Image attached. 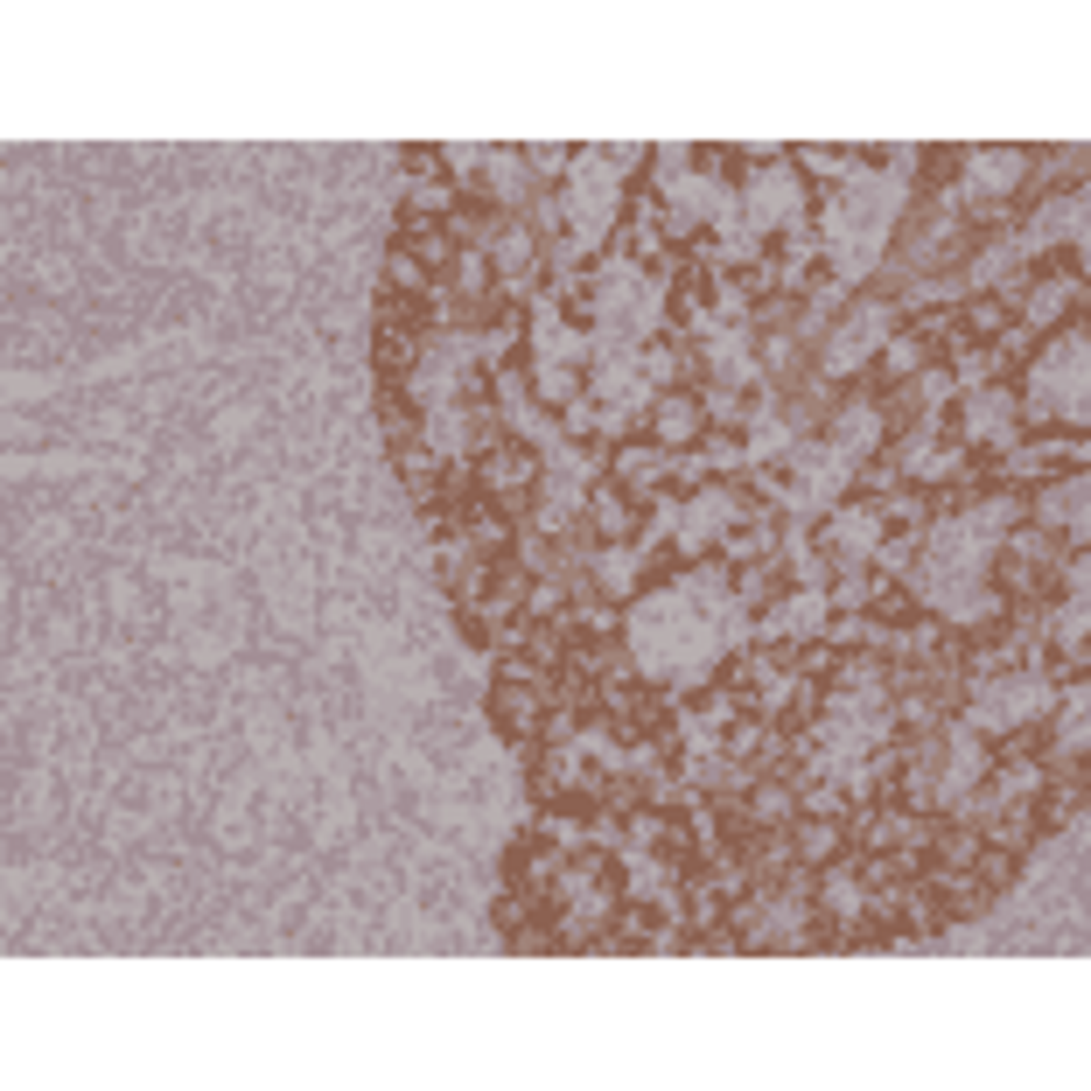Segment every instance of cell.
<instances>
[{
    "mask_svg": "<svg viewBox=\"0 0 1091 1091\" xmlns=\"http://www.w3.org/2000/svg\"><path fill=\"white\" fill-rule=\"evenodd\" d=\"M791 218H798L791 168H762V176L749 182V224H756V232H770V224H791Z\"/></svg>",
    "mask_w": 1091,
    "mask_h": 1091,
    "instance_id": "6da1fadb",
    "label": "cell"
},
{
    "mask_svg": "<svg viewBox=\"0 0 1091 1091\" xmlns=\"http://www.w3.org/2000/svg\"><path fill=\"white\" fill-rule=\"evenodd\" d=\"M693 434H700V399L665 392L658 407H650V442L658 448H679V442H693Z\"/></svg>",
    "mask_w": 1091,
    "mask_h": 1091,
    "instance_id": "7a4b0ae2",
    "label": "cell"
},
{
    "mask_svg": "<svg viewBox=\"0 0 1091 1091\" xmlns=\"http://www.w3.org/2000/svg\"><path fill=\"white\" fill-rule=\"evenodd\" d=\"M721 553H735V560H777V525L770 519H742L721 532Z\"/></svg>",
    "mask_w": 1091,
    "mask_h": 1091,
    "instance_id": "3957f363",
    "label": "cell"
},
{
    "mask_svg": "<svg viewBox=\"0 0 1091 1091\" xmlns=\"http://www.w3.org/2000/svg\"><path fill=\"white\" fill-rule=\"evenodd\" d=\"M490 706H497V727H504V735H525V727L539 721V700H532L519 679H504V686H497Z\"/></svg>",
    "mask_w": 1091,
    "mask_h": 1091,
    "instance_id": "277c9868",
    "label": "cell"
},
{
    "mask_svg": "<svg viewBox=\"0 0 1091 1091\" xmlns=\"http://www.w3.org/2000/svg\"><path fill=\"white\" fill-rule=\"evenodd\" d=\"M1022 168L1028 162L1014 155V147H987V155H972V189H980V197H987V189H1007Z\"/></svg>",
    "mask_w": 1091,
    "mask_h": 1091,
    "instance_id": "5b68a950",
    "label": "cell"
},
{
    "mask_svg": "<svg viewBox=\"0 0 1091 1091\" xmlns=\"http://www.w3.org/2000/svg\"><path fill=\"white\" fill-rule=\"evenodd\" d=\"M791 854L805 860V868H819V860H833V854H839V826H819V819H798V833H791Z\"/></svg>",
    "mask_w": 1091,
    "mask_h": 1091,
    "instance_id": "8992f818",
    "label": "cell"
},
{
    "mask_svg": "<svg viewBox=\"0 0 1091 1091\" xmlns=\"http://www.w3.org/2000/svg\"><path fill=\"white\" fill-rule=\"evenodd\" d=\"M966 330H972V336H1001V330H1007V301H1001V294L966 301Z\"/></svg>",
    "mask_w": 1091,
    "mask_h": 1091,
    "instance_id": "52a82bcc",
    "label": "cell"
},
{
    "mask_svg": "<svg viewBox=\"0 0 1091 1091\" xmlns=\"http://www.w3.org/2000/svg\"><path fill=\"white\" fill-rule=\"evenodd\" d=\"M749 819H756V826L791 819V791H783V783H756V791H749Z\"/></svg>",
    "mask_w": 1091,
    "mask_h": 1091,
    "instance_id": "ba28073f",
    "label": "cell"
},
{
    "mask_svg": "<svg viewBox=\"0 0 1091 1091\" xmlns=\"http://www.w3.org/2000/svg\"><path fill=\"white\" fill-rule=\"evenodd\" d=\"M916 364H924V336H895L882 350V378H910Z\"/></svg>",
    "mask_w": 1091,
    "mask_h": 1091,
    "instance_id": "9c48e42d",
    "label": "cell"
},
{
    "mask_svg": "<svg viewBox=\"0 0 1091 1091\" xmlns=\"http://www.w3.org/2000/svg\"><path fill=\"white\" fill-rule=\"evenodd\" d=\"M1064 315V287H1036V294H1028V330H1049V322H1057Z\"/></svg>",
    "mask_w": 1091,
    "mask_h": 1091,
    "instance_id": "30bf717a",
    "label": "cell"
},
{
    "mask_svg": "<svg viewBox=\"0 0 1091 1091\" xmlns=\"http://www.w3.org/2000/svg\"><path fill=\"white\" fill-rule=\"evenodd\" d=\"M1084 735V693H1070L1064 700V742H1078Z\"/></svg>",
    "mask_w": 1091,
    "mask_h": 1091,
    "instance_id": "8fae6325",
    "label": "cell"
},
{
    "mask_svg": "<svg viewBox=\"0 0 1091 1091\" xmlns=\"http://www.w3.org/2000/svg\"><path fill=\"white\" fill-rule=\"evenodd\" d=\"M805 812H839V791L833 783H805Z\"/></svg>",
    "mask_w": 1091,
    "mask_h": 1091,
    "instance_id": "7c38bea8",
    "label": "cell"
},
{
    "mask_svg": "<svg viewBox=\"0 0 1091 1091\" xmlns=\"http://www.w3.org/2000/svg\"><path fill=\"white\" fill-rule=\"evenodd\" d=\"M945 860H972V833H945Z\"/></svg>",
    "mask_w": 1091,
    "mask_h": 1091,
    "instance_id": "4fadbf2b",
    "label": "cell"
}]
</instances>
